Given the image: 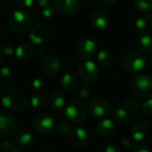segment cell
I'll list each match as a JSON object with an SVG mask.
<instances>
[{
  "mask_svg": "<svg viewBox=\"0 0 152 152\" xmlns=\"http://www.w3.org/2000/svg\"><path fill=\"white\" fill-rule=\"evenodd\" d=\"M2 102L4 108L11 111H22L28 105L25 93L17 86H7L2 91Z\"/></svg>",
  "mask_w": 152,
  "mask_h": 152,
  "instance_id": "1",
  "label": "cell"
},
{
  "mask_svg": "<svg viewBox=\"0 0 152 152\" xmlns=\"http://www.w3.org/2000/svg\"><path fill=\"white\" fill-rule=\"evenodd\" d=\"M33 17L31 13L25 9L15 10L8 19L10 29L17 34L24 33L32 28Z\"/></svg>",
  "mask_w": 152,
  "mask_h": 152,
  "instance_id": "2",
  "label": "cell"
},
{
  "mask_svg": "<svg viewBox=\"0 0 152 152\" xmlns=\"http://www.w3.org/2000/svg\"><path fill=\"white\" fill-rule=\"evenodd\" d=\"M131 91L138 98H145L152 94V76L142 73L135 76L131 82Z\"/></svg>",
  "mask_w": 152,
  "mask_h": 152,
  "instance_id": "3",
  "label": "cell"
},
{
  "mask_svg": "<svg viewBox=\"0 0 152 152\" xmlns=\"http://www.w3.org/2000/svg\"><path fill=\"white\" fill-rule=\"evenodd\" d=\"M87 114L86 106L80 101L74 100L64 107V117L71 123L82 122Z\"/></svg>",
  "mask_w": 152,
  "mask_h": 152,
  "instance_id": "4",
  "label": "cell"
},
{
  "mask_svg": "<svg viewBox=\"0 0 152 152\" xmlns=\"http://www.w3.org/2000/svg\"><path fill=\"white\" fill-rule=\"evenodd\" d=\"M34 129L41 134H53L57 124L54 118L46 112H41L35 116L33 119Z\"/></svg>",
  "mask_w": 152,
  "mask_h": 152,
  "instance_id": "5",
  "label": "cell"
},
{
  "mask_svg": "<svg viewBox=\"0 0 152 152\" xmlns=\"http://www.w3.org/2000/svg\"><path fill=\"white\" fill-rule=\"evenodd\" d=\"M122 64L126 71L130 73H137L146 67L147 59L142 53L132 52L124 56Z\"/></svg>",
  "mask_w": 152,
  "mask_h": 152,
  "instance_id": "6",
  "label": "cell"
},
{
  "mask_svg": "<svg viewBox=\"0 0 152 152\" xmlns=\"http://www.w3.org/2000/svg\"><path fill=\"white\" fill-rule=\"evenodd\" d=\"M77 74L86 84H94L100 77L99 66L91 61H85L77 66Z\"/></svg>",
  "mask_w": 152,
  "mask_h": 152,
  "instance_id": "7",
  "label": "cell"
},
{
  "mask_svg": "<svg viewBox=\"0 0 152 152\" xmlns=\"http://www.w3.org/2000/svg\"><path fill=\"white\" fill-rule=\"evenodd\" d=\"M88 110L95 118H106L110 114V105L102 97H94L88 103Z\"/></svg>",
  "mask_w": 152,
  "mask_h": 152,
  "instance_id": "8",
  "label": "cell"
},
{
  "mask_svg": "<svg viewBox=\"0 0 152 152\" xmlns=\"http://www.w3.org/2000/svg\"><path fill=\"white\" fill-rule=\"evenodd\" d=\"M98 45L96 42L91 38H83L79 40L75 48V54L80 60H88L92 58L97 52Z\"/></svg>",
  "mask_w": 152,
  "mask_h": 152,
  "instance_id": "9",
  "label": "cell"
},
{
  "mask_svg": "<svg viewBox=\"0 0 152 152\" xmlns=\"http://www.w3.org/2000/svg\"><path fill=\"white\" fill-rule=\"evenodd\" d=\"M17 128V120L9 112H2L0 115V135L3 138L12 136Z\"/></svg>",
  "mask_w": 152,
  "mask_h": 152,
  "instance_id": "10",
  "label": "cell"
},
{
  "mask_svg": "<svg viewBox=\"0 0 152 152\" xmlns=\"http://www.w3.org/2000/svg\"><path fill=\"white\" fill-rule=\"evenodd\" d=\"M61 69L59 58L54 54H48L44 57L41 62V70L48 77H53L58 75Z\"/></svg>",
  "mask_w": 152,
  "mask_h": 152,
  "instance_id": "11",
  "label": "cell"
},
{
  "mask_svg": "<svg viewBox=\"0 0 152 152\" xmlns=\"http://www.w3.org/2000/svg\"><path fill=\"white\" fill-rule=\"evenodd\" d=\"M51 35L49 27L45 24H37L29 29L28 37L35 45H42L45 43Z\"/></svg>",
  "mask_w": 152,
  "mask_h": 152,
  "instance_id": "12",
  "label": "cell"
},
{
  "mask_svg": "<svg viewBox=\"0 0 152 152\" xmlns=\"http://www.w3.org/2000/svg\"><path fill=\"white\" fill-rule=\"evenodd\" d=\"M53 6L61 13L73 15L80 9V3L78 0H53Z\"/></svg>",
  "mask_w": 152,
  "mask_h": 152,
  "instance_id": "13",
  "label": "cell"
},
{
  "mask_svg": "<svg viewBox=\"0 0 152 152\" xmlns=\"http://www.w3.org/2000/svg\"><path fill=\"white\" fill-rule=\"evenodd\" d=\"M68 135L71 144L77 148L85 147L89 141V136L87 132L81 127L73 128Z\"/></svg>",
  "mask_w": 152,
  "mask_h": 152,
  "instance_id": "14",
  "label": "cell"
},
{
  "mask_svg": "<svg viewBox=\"0 0 152 152\" xmlns=\"http://www.w3.org/2000/svg\"><path fill=\"white\" fill-rule=\"evenodd\" d=\"M90 21L96 29H105L110 23V17L108 13L102 9L94 10L90 15Z\"/></svg>",
  "mask_w": 152,
  "mask_h": 152,
  "instance_id": "15",
  "label": "cell"
},
{
  "mask_svg": "<svg viewBox=\"0 0 152 152\" xmlns=\"http://www.w3.org/2000/svg\"><path fill=\"white\" fill-rule=\"evenodd\" d=\"M135 28L141 35H148L152 31V15L150 13L141 14L135 20Z\"/></svg>",
  "mask_w": 152,
  "mask_h": 152,
  "instance_id": "16",
  "label": "cell"
},
{
  "mask_svg": "<svg viewBox=\"0 0 152 152\" xmlns=\"http://www.w3.org/2000/svg\"><path fill=\"white\" fill-rule=\"evenodd\" d=\"M150 124L145 121V120H142L137 122L136 124H134L131 129V136L134 140L140 142L142 141L150 133Z\"/></svg>",
  "mask_w": 152,
  "mask_h": 152,
  "instance_id": "17",
  "label": "cell"
},
{
  "mask_svg": "<svg viewBox=\"0 0 152 152\" xmlns=\"http://www.w3.org/2000/svg\"><path fill=\"white\" fill-rule=\"evenodd\" d=\"M15 143L22 149L30 148L36 141L35 135L28 130H22L16 134L15 135Z\"/></svg>",
  "mask_w": 152,
  "mask_h": 152,
  "instance_id": "18",
  "label": "cell"
},
{
  "mask_svg": "<svg viewBox=\"0 0 152 152\" xmlns=\"http://www.w3.org/2000/svg\"><path fill=\"white\" fill-rule=\"evenodd\" d=\"M61 86L64 91H66L68 93L75 92L78 87L77 77L72 73H66L61 78Z\"/></svg>",
  "mask_w": 152,
  "mask_h": 152,
  "instance_id": "19",
  "label": "cell"
},
{
  "mask_svg": "<svg viewBox=\"0 0 152 152\" xmlns=\"http://www.w3.org/2000/svg\"><path fill=\"white\" fill-rule=\"evenodd\" d=\"M116 130L114 121L110 118H104L97 126V131L99 134L103 138L110 137Z\"/></svg>",
  "mask_w": 152,
  "mask_h": 152,
  "instance_id": "20",
  "label": "cell"
},
{
  "mask_svg": "<svg viewBox=\"0 0 152 152\" xmlns=\"http://www.w3.org/2000/svg\"><path fill=\"white\" fill-rule=\"evenodd\" d=\"M35 53L34 47L29 44H21L15 50V56L18 60L21 61H26L30 60Z\"/></svg>",
  "mask_w": 152,
  "mask_h": 152,
  "instance_id": "21",
  "label": "cell"
},
{
  "mask_svg": "<svg viewBox=\"0 0 152 152\" xmlns=\"http://www.w3.org/2000/svg\"><path fill=\"white\" fill-rule=\"evenodd\" d=\"M49 105L53 110H60L65 105V96L61 91H55L49 99Z\"/></svg>",
  "mask_w": 152,
  "mask_h": 152,
  "instance_id": "22",
  "label": "cell"
},
{
  "mask_svg": "<svg viewBox=\"0 0 152 152\" xmlns=\"http://www.w3.org/2000/svg\"><path fill=\"white\" fill-rule=\"evenodd\" d=\"M136 46L141 53H151L152 51V37L150 35H142L136 41Z\"/></svg>",
  "mask_w": 152,
  "mask_h": 152,
  "instance_id": "23",
  "label": "cell"
},
{
  "mask_svg": "<svg viewBox=\"0 0 152 152\" xmlns=\"http://www.w3.org/2000/svg\"><path fill=\"white\" fill-rule=\"evenodd\" d=\"M97 63L102 69H109L113 63V57L109 51L102 50L97 54Z\"/></svg>",
  "mask_w": 152,
  "mask_h": 152,
  "instance_id": "24",
  "label": "cell"
},
{
  "mask_svg": "<svg viewBox=\"0 0 152 152\" xmlns=\"http://www.w3.org/2000/svg\"><path fill=\"white\" fill-rule=\"evenodd\" d=\"M112 118L113 120L118 125H126L128 120V112L125 110L123 108H116L112 111Z\"/></svg>",
  "mask_w": 152,
  "mask_h": 152,
  "instance_id": "25",
  "label": "cell"
},
{
  "mask_svg": "<svg viewBox=\"0 0 152 152\" xmlns=\"http://www.w3.org/2000/svg\"><path fill=\"white\" fill-rule=\"evenodd\" d=\"M122 108L126 110L128 113H134L140 109V103L134 98L128 97L123 101Z\"/></svg>",
  "mask_w": 152,
  "mask_h": 152,
  "instance_id": "26",
  "label": "cell"
},
{
  "mask_svg": "<svg viewBox=\"0 0 152 152\" xmlns=\"http://www.w3.org/2000/svg\"><path fill=\"white\" fill-rule=\"evenodd\" d=\"M30 103H31V106L35 110H41L45 105V97H44V95L42 94L36 93L31 96Z\"/></svg>",
  "mask_w": 152,
  "mask_h": 152,
  "instance_id": "27",
  "label": "cell"
},
{
  "mask_svg": "<svg viewBox=\"0 0 152 152\" xmlns=\"http://www.w3.org/2000/svg\"><path fill=\"white\" fill-rule=\"evenodd\" d=\"M134 5L139 11L146 13L152 11V0H134Z\"/></svg>",
  "mask_w": 152,
  "mask_h": 152,
  "instance_id": "28",
  "label": "cell"
},
{
  "mask_svg": "<svg viewBox=\"0 0 152 152\" xmlns=\"http://www.w3.org/2000/svg\"><path fill=\"white\" fill-rule=\"evenodd\" d=\"M0 77H1V82L3 84L12 83L14 78V75H13L12 71L8 67H4V66L1 69Z\"/></svg>",
  "mask_w": 152,
  "mask_h": 152,
  "instance_id": "29",
  "label": "cell"
},
{
  "mask_svg": "<svg viewBox=\"0 0 152 152\" xmlns=\"http://www.w3.org/2000/svg\"><path fill=\"white\" fill-rule=\"evenodd\" d=\"M70 123L71 122H69L67 119H60L57 124L58 132L61 134H69L70 133V131L73 129Z\"/></svg>",
  "mask_w": 152,
  "mask_h": 152,
  "instance_id": "30",
  "label": "cell"
},
{
  "mask_svg": "<svg viewBox=\"0 0 152 152\" xmlns=\"http://www.w3.org/2000/svg\"><path fill=\"white\" fill-rule=\"evenodd\" d=\"M55 15H56V8L53 5L44 8L41 11V17L45 20H52L55 17Z\"/></svg>",
  "mask_w": 152,
  "mask_h": 152,
  "instance_id": "31",
  "label": "cell"
},
{
  "mask_svg": "<svg viewBox=\"0 0 152 152\" xmlns=\"http://www.w3.org/2000/svg\"><path fill=\"white\" fill-rule=\"evenodd\" d=\"M19 146L10 141H3L0 148L2 152H19Z\"/></svg>",
  "mask_w": 152,
  "mask_h": 152,
  "instance_id": "32",
  "label": "cell"
},
{
  "mask_svg": "<svg viewBox=\"0 0 152 152\" xmlns=\"http://www.w3.org/2000/svg\"><path fill=\"white\" fill-rule=\"evenodd\" d=\"M93 93H94L93 88L88 84H86V85L82 86L79 88V90H78L79 96L82 99H87V98H89L93 94Z\"/></svg>",
  "mask_w": 152,
  "mask_h": 152,
  "instance_id": "33",
  "label": "cell"
},
{
  "mask_svg": "<svg viewBox=\"0 0 152 152\" xmlns=\"http://www.w3.org/2000/svg\"><path fill=\"white\" fill-rule=\"evenodd\" d=\"M1 50H2L3 54L6 55V56H10V55H12L13 53H15V51L10 43L2 42L1 43Z\"/></svg>",
  "mask_w": 152,
  "mask_h": 152,
  "instance_id": "34",
  "label": "cell"
},
{
  "mask_svg": "<svg viewBox=\"0 0 152 152\" xmlns=\"http://www.w3.org/2000/svg\"><path fill=\"white\" fill-rule=\"evenodd\" d=\"M44 84H45V79L42 76H37L31 81V86L34 89L42 88V86H44Z\"/></svg>",
  "mask_w": 152,
  "mask_h": 152,
  "instance_id": "35",
  "label": "cell"
},
{
  "mask_svg": "<svg viewBox=\"0 0 152 152\" xmlns=\"http://www.w3.org/2000/svg\"><path fill=\"white\" fill-rule=\"evenodd\" d=\"M142 111L146 115H152V98L148 99L142 106Z\"/></svg>",
  "mask_w": 152,
  "mask_h": 152,
  "instance_id": "36",
  "label": "cell"
},
{
  "mask_svg": "<svg viewBox=\"0 0 152 152\" xmlns=\"http://www.w3.org/2000/svg\"><path fill=\"white\" fill-rule=\"evenodd\" d=\"M133 152H151V151L145 144L138 143L133 147Z\"/></svg>",
  "mask_w": 152,
  "mask_h": 152,
  "instance_id": "37",
  "label": "cell"
},
{
  "mask_svg": "<svg viewBox=\"0 0 152 152\" xmlns=\"http://www.w3.org/2000/svg\"><path fill=\"white\" fill-rule=\"evenodd\" d=\"M52 4H53V1L52 0H37V6L41 9L51 6Z\"/></svg>",
  "mask_w": 152,
  "mask_h": 152,
  "instance_id": "38",
  "label": "cell"
},
{
  "mask_svg": "<svg viewBox=\"0 0 152 152\" xmlns=\"http://www.w3.org/2000/svg\"><path fill=\"white\" fill-rule=\"evenodd\" d=\"M18 1H19V4L24 8L31 7L36 3V0H18Z\"/></svg>",
  "mask_w": 152,
  "mask_h": 152,
  "instance_id": "39",
  "label": "cell"
},
{
  "mask_svg": "<svg viewBox=\"0 0 152 152\" xmlns=\"http://www.w3.org/2000/svg\"><path fill=\"white\" fill-rule=\"evenodd\" d=\"M121 144L123 147L125 148H131L132 147V142L130 141L129 138H126V137H124L121 141H120Z\"/></svg>",
  "mask_w": 152,
  "mask_h": 152,
  "instance_id": "40",
  "label": "cell"
},
{
  "mask_svg": "<svg viewBox=\"0 0 152 152\" xmlns=\"http://www.w3.org/2000/svg\"><path fill=\"white\" fill-rule=\"evenodd\" d=\"M103 152H120V151H119V149H118V147H116V146L110 144V145H108V146L104 149Z\"/></svg>",
  "mask_w": 152,
  "mask_h": 152,
  "instance_id": "41",
  "label": "cell"
},
{
  "mask_svg": "<svg viewBox=\"0 0 152 152\" xmlns=\"http://www.w3.org/2000/svg\"><path fill=\"white\" fill-rule=\"evenodd\" d=\"M117 0H102V4L104 6H112Z\"/></svg>",
  "mask_w": 152,
  "mask_h": 152,
  "instance_id": "42",
  "label": "cell"
},
{
  "mask_svg": "<svg viewBox=\"0 0 152 152\" xmlns=\"http://www.w3.org/2000/svg\"><path fill=\"white\" fill-rule=\"evenodd\" d=\"M38 152H53L49 148H47V147H45V146H42V147H40L39 148V151Z\"/></svg>",
  "mask_w": 152,
  "mask_h": 152,
  "instance_id": "43",
  "label": "cell"
},
{
  "mask_svg": "<svg viewBox=\"0 0 152 152\" xmlns=\"http://www.w3.org/2000/svg\"><path fill=\"white\" fill-rule=\"evenodd\" d=\"M0 58H1V64H2V65H4V62H5V58H4V54H2Z\"/></svg>",
  "mask_w": 152,
  "mask_h": 152,
  "instance_id": "44",
  "label": "cell"
},
{
  "mask_svg": "<svg viewBox=\"0 0 152 152\" xmlns=\"http://www.w3.org/2000/svg\"><path fill=\"white\" fill-rule=\"evenodd\" d=\"M82 1H84V2H91L92 0H82Z\"/></svg>",
  "mask_w": 152,
  "mask_h": 152,
  "instance_id": "45",
  "label": "cell"
},
{
  "mask_svg": "<svg viewBox=\"0 0 152 152\" xmlns=\"http://www.w3.org/2000/svg\"><path fill=\"white\" fill-rule=\"evenodd\" d=\"M151 57H152V56H151Z\"/></svg>",
  "mask_w": 152,
  "mask_h": 152,
  "instance_id": "46",
  "label": "cell"
}]
</instances>
